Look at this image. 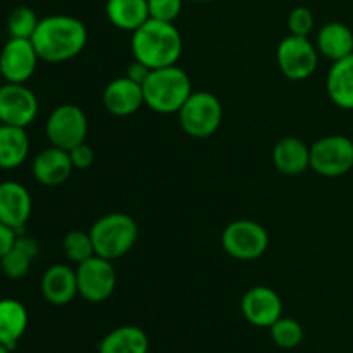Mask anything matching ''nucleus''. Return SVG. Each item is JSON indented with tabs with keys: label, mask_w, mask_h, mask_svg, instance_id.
<instances>
[{
	"label": "nucleus",
	"mask_w": 353,
	"mask_h": 353,
	"mask_svg": "<svg viewBox=\"0 0 353 353\" xmlns=\"http://www.w3.org/2000/svg\"><path fill=\"white\" fill-rule=\"evenodd\" d=\"M31 41L40 61L59 64L78 57L85 50L88 43V30L78 17L52 14L41 17Z\"/></svg>",
	"instance_id": "f257e3e1"
},
{
	"label": "nucleus",
	"mask_w": 353,
	"mask_h": 353,
	"mask_svg": "<svg viewBox=\"0 0 353 353\" xmlns=\"http://www.w3.org/2000/svg\"><path fill=\"white\" fill-rule=\"evenodd\" d=\"M131 52L150 69L176 65L183 54V37L174 23L150 17L131 33Z\"/></svg>",
	"instance_id": "f03ea898"
},
{
	"label": "nucleus",
	"mask_w": 353,
	"mask_h": 353,
	"mask_svg": "<svg viewBox=\"0 0 353 353\" xmlns=\"http://www.w3.org/2000/svg\"><path fill=\"white\" fill-rule=\"evenodd\" d=\"M141 86H143L145 105L164 116L178 114L193 92L192 79L178 64L152 69Z\"/></svg>",
	"instance_id": "7ed1b4c3"
},
{
	"label": "nucleus",
	"mask_w": 353,
	"mask_h": 353,
	"mask_svg": "<svg viewBox=\"0 0 353 353\" xmlns=\"http://www.w3.org/2000/svg\"><path fill=\"white\" fill-rule=\"evenodd\" d=\"M90 234L95 247V255L107 261H117L137 245L138 224L128 214H105L92 224Z\"/></svg>",
	"instance_id": "20e7f679"
},
{
	"label": "nucleus",
	"mask_w": 353,
	"mask_h": 353,
	"mask_svg": "<svg viewBox=\"0 0 353 353\" xmlns=\"http://www.w3.org/2000/svg\"><path fill=\"white\" fill-rule=\"evenodd\" d=\"M179 126L188 137L205 140L212 137L223 123V103L212 92H192L179 109Z\"/></svg>",
	"instance_id": "39448f33"
},
{
	"label": "nucleus",
	"mask_w": 353,
	"mask_h": 353,
	"mask_svg": "<svg viewBox=\"0 0 353 353\" xmlns=\"http://www.w3.org/2000/svg\"><path fill=\"white\" fill-rule=\"evenodd\" d=\"M221 243L230 257L241 262H252L268 252L269 233L257 221L236 219L224 228Z\"/></svg>",
	"instance_id": "423d86ee"
},
{
	"label": "nucleus",
	"mask_w": 353,
	"mask_h": 353,
	"mask_svg": "<svg viewBox=\"0 0 353 353\" xmlns=\"http://www.w3.org/2000/svg\"><path fill=\"white\" fill-rule=\"evenodd\" d=\"M310 169L324 178H340L353 169V138L326 134L310 145Z\"/></svg>",
	"instance_id": "0eeeda50"
},
{
	"label": "nucleus",
	"mask_w": 353,
	"mask_h": 353,
	"mask_svg": "<svg viewBox=\"0 0 353 353\" xmlns=\"http://www.w3.org/2000/svg\"><path fill=\"white\" fill-rule=\"evenodd\" d=\"M45 134L50 145L69 152L72 147L86 141L88 117L81 107L74 103H62L48 116L45 123Z\"/></svg>",
	"instance_id": "6e6552de"
},
{
	"label": "nucleus",
	"mask_w": 353,
	"mask_h": 353,
	"mask_svg": "<svg viewBox=\"0 0 353 353\" xmlns=\"http://www.w3.org/2000/svg\"><path fill=\"white\" fill-rule=\"evenodd\" d=\"M279 71L292 81H303L316 72L319 64V52L309 37L288 34L283 38L276 50Z\"/></svg>",
	"instance_id": "1a4fd4ad"
},
{
	"label": "nucleus",
	"mask_w": 353,
	"mask_h": 353,
	"mask_svg": "<svg viewBox=\"0 0 353 353\" xmlns=\"http://www.w3.org/2000/svg\"><path fill=\"white\" fill-rule=\"evenodd\" d=\"M78 295L90 303H102L116 290L117 276L112 261L93 255L76 268Z\"/></svg>",
	"instance_id": "9d476101"
},
{
	"label": "nucleus",
	"mask_w": 353,
	"mask_h": 353,
	"mask_svg": "<svg viewBox=\"0 0 353 353\" xmlns=\"http://www.w3.org/2000/svg\"><path fill=\"white\" fill-rule=\"evenodd\" d=\"M37 95L24 83H3L0 88V121L2 124L28 128L38 116Z\"/></svg>",
	"instance_id": "9b49d317"
},
{
	"label": "nucleus",
	"mask_w": 353,
	"mask_h": 353,
	"mask_svg": "<svg viewBox=\"0 0 353 353\" xmlns=\"http://www.w3.org/2000/svg\"><path fill=\"white\" fill-rule=\"evenodd\" d=\"M40 57L28 38H9L0 50V74L6 83H24L34 74Z\"/></svg>",
	"instance_id": "f8f14e48"
},
{
	"label": "nucleus",
	"mask_w": 353,
	"mask_h": 353,
	"mask_svg": "<svg viewBox=\"0 0 353 353\" xmlns=\"http://www.w3.org/2000/svg\"><path fill=\"white\" fill-rule=\"evenodd\" d=\"M240 309L252 326L271 327L279 317H283V300L269 286L257 285L241 296Z\"/></svg>",
	"instance_id": "ddd939ff"
},
{
	"label": "nucleus",
	"mask_w": 353,
	"mask_h": 353,
	"mask_svg": "<svg viewBox=\"0 0 353 353\" xmlns=\"http://www.w3.org/2000/svg\"><path fill=\"white\" fill-rule=\"evenodd\" d=\"M102 103L107 112H110L112 116H133L134 112L141 109V105H145L143 86L130 79L128 76L114 78L103 88Z\"/></svg>",
	"instance_id": "4468645a"
},
{
	"label": "nucleus",
	"mask_w": 353,
	"mask_h": 353,
	"mask_svg": "<svg viewBox=\"0 0 353 353\" xmlns=\"http://www.w3.org/2000/svg\"><path fill=\"white\" fill-rule=\"evenodd\" d=\"M33 210V200L26 186L17 181L0 183V223L21 233Z\"/></svg>",
	"instance_id": "2eb2a0df"
},
{
	"label": "nucleus",
	"mask_w": 353,
	"mask_h": 353,
	"mask_svg": "<svg viewBox=\"0 0 353 353\" xmlns=\"http://www.w3.org/2000/svg\"><path fill=\"white\" fill-rule=\"evenodd\" d=\"M74 171L69 152L50 145L34 157L31 172L33 178L43 186H59L69 179Z\"/></svg>",
	"instance_id": "dca6fc26"
},
{
	"label": "nucleus",
	"mask_w": 353,
	"mask_h": 353,
	"mask_svg": "<svg viewBox=\"0 0 353 353\" xmlns=\"http://www.w3.org/2000/svg\"><path fill=\"white\" fill-rule=\"evenodd\" d=\"M43 299L52 305H68L78 295L76 269L65 264H54L43 272L40 283Z\"/></svg>",
	"instance_id": "f3484780"
},
{
	"label": "nucleus",
	"mask_w": 353,
	"mask_h": 353,
	"mask_svg": "<svg viewBox=\"0 0 353 353\" xmlns=\"http://www.w3.org/2000/svg\"><path fill=\"white\" fill-rule=\"evenodd\" d=\"M274 168L285 176H300L310 169V147L296 137H285L272 150Z\"/></svg>",
	"instance_id": "a211bd4d"
},
{
	"label": "nucleus",
	"mask_w": 353,
	"mask_h": 353,
	"mask_svg": "<svg viewBox=\"0 0 353 353\" xmlns=\"http://www.w3.org/2000/svg\"><path fill=\"white\" fill-rule=\"evenodd\" d=\"M316 48L319 55L331 62L341 61L353 54V31L340 21L326 23L317 31Z\"/></svg>",
	"instance_id": "6ab92c4d"
},
{
	"label": "nucleus",
	"mask_w": 353,
	"mask_h": 353,
	"mask_svg": "<svg viewBox=\"0 0 353 353\" xmlns=\"http://www.w3.org/2000/svg\"><path fill=\"white\" fill-rule=\"evenodd\" d=\"M331 102L343 110H353V54L333 62L326 78Z\"/></svg>",
	"instance_id": "aec40b11"
},
{
	"label": "nucleus",
	"mask_w": 353,
	"mask_h": 353,
	"mask_svg": "<svg viewBox=\"0 0 353 353\" xmlns=\"http://www.w3.org/2000/svg\"><path fill=\"white\" fill-rule=\"evenodd\" d=\"M107 19L121 31H137L150 19L147 0H107Z\"/></svg>",
	"instance_id": "412c9836"
},
{
	"label": "nucleus",
	"mask_w": 353,
	"mask_h": 353,
	"mask_svg": "<svg viewBox=\"0 0 353 353\" xmlns=\"http://www.w3.org/2000/svg\"><path fill=\"white\" fill-rule=\"evenodd\" d=\"M28 327V310L19 300H0V343L10 352L17 347Z\"/></svg>",
	"instance_id": "4be33fe9"
},
{
	"label": "nucleus",
	"mask_w": 353,
	"mask_h": 353,
	"mask_svg": "<svg viewBox=\"0 0 353 353\" xmlns=\"http://www.w3.org/2000/svg\"><path fill=\"white\" fill-rule=\"evenodd\" d=\"M40 252L37 240L17 234L12 248L0 259V269L9 279H21L30 272L34 257Z\"/></svg>",
	"instance_id": "5701e85b"
},
{
	"label": "nucleus",
	"mask_w": 353,
	"mask_h": 353,
	"mask_svg": "<svg viewBox=\"0 0 353 353\" xmlns=\"http://www.w3.org/2000/svg\"><path fill=\"white\" fill-rule=\"evenodd\" d=\"M30 154V138L26 134V128L0 126V169H16L26 161Z\"/></svg>",
	"instance_id": "b1692460"
},
{
	"label": "nucleus",
	"mask_w": 353,
	"mask_h": 353,
	"mask_svg": "<svg viewBox=\"0 0 353 353\" xmlns=\"http://www.w3.org/2000/svg\"><path fill=\"white\" fill-rule=\"evenodd\" d=\"M150 341L147 333L137 326H119L100 341L99 353H148Z\"/></svg>",
	"instance_id": "393cba45"
},
{
	"label": "nucleus",
	"mask_w": 353,
	"mask_h": 353,
	"mask_svg": "<svg viewBox=\"0 0 353 353\" xmlns=\"http://www.w3.org/2000/svg\"><path fill=\"white\" fill-rule=\"evenodd\" d=\"M62 250L64 255L76 265L81 262L88 261L90 257L95 255V247H93V240L90 231L72 230L62 240Z\"/></svg>",
	"instance_id": "a878e982"
},
{
	"label": "nucleus",
	"mask_w": 353,
	"mask_h": 353,
	"mask_svg": "<svg viewBox=\"0 0 353 353\" xmlns=\"http://www.w3.org/2000/svg\"><path fill=\"white\" fill-rule=\"evenodd\" d=\"M271 338L279 348L283 350H292L296 348L303 341V327L299 321L292 317H279L271 327Z\"/></svg>",
	"instance_id": "bb28decb"
},
{
	"label": "nucleus",
	"mask_w": 353,
	"mask_h": 353,
	"mask_svg": "<svg viewBox=\"0 0 353 353\" xmlns=\"http://www.w3.org/2000/svg\"><path fill=\"white\" fill-rule=\"evenodd\" d=\"M38 23H40V19H38L37 12L31 7L19 6L7 17V31H9L10 38H28V40H31V37L37 31Z\"/></svg>",
	"instance_id": "cd10ccee"
},
{
	"label": "nucleus",
	"mask_w": 353,
	"mask_h": 353,
	"mask_svg": "<svg viewBox=\"0 0 353 353\" xmlns=\"http://www.w3.org/2000/svg\"><path fill=\"white\" fill-rule=\"evenodd\" d=\"M316 26V17L309 7H295L288 16V30L290 34L296 37H309Z\"/></svg>",
	"instance_id": "c85d7f7f"
},
{
	"label": "nucleus",
	"mask_w": 353,
	"mask_h": 353,
	"mask_svg": "<svg viewBox=\"0 0 353 353\" xmlns=\"http://www.w3.org/2000/svg\"><path fill=\"white\" fill-rule=\"evenodd\" d=\"M152 19L174 23L183 10V0H147Z\"/></svg>",
	"instance_id": "c756f323"
},
{
	"label": "nucleus",
	"mask_w": 353,
	"mask_h": 353,
	"mask_svg": "<svg viewBox=\"0 0 353 353\" xmlns=\"http://www.w3.org/2000/svg\"><path fill=\"white\" fill-rule=\"evenodd\" d=\"M69 157H71L74 169L85 171V169L92 168V164L95 162V152H93V148L86 141H83V143L76 145V147L69 150Z\"/></svg>",
	"instance_id": "7c9ffc66"
},
{
	"label": "nucleus",
	"mask_w": 353,
	"mask_h": 353,
	"mask_svg": "<svg viewBox=\"0 0 353 353\" xmlns=\"http://www.w3.org/2000/svg\"><path fill=\"white\" fill-rule=\"evenodd\" d=\"M150 71H152V69L148 68V65H145L143 62H140V61H137V59H134V61L131 62L130 65H128L126 76L130 79H133V81L143 85L145 79H147L148 74H150Z\"/></svg>",
	"instance_id": "2f4dec72"
},
{
	"label": "nucleus",
	"mask_w": 353,
	"mask_h": 353,
	"mask_svg": "<svg viewBox=\"0 0 353 353\" xmlns=\"http://www.w3.org/2000/svg\"><path fill=\"white\" fill-rule=\"evenodd\" d=\"M17 231H14L12 228H9L7 224L0 223V259L7 254V252L12 248L14 241L17 238Z\"/></svg>",
	"instance_id": "473e14b6"
},
{
	"label": "nucleus",
	"mask_w": 353,
	"mask_h": 353,
	"mask_svg": "<svg viewBox=\"0 0 353 353\" xmlns=\"http://www.w3.org/2000/svg\"><path fill=\"white\" fill-rule=\"evenodd\" d=\"M0 353H10V350H9V348L6 347V345L0 343Z\"/></svg>",
	"instance_id": "72a5a7b5"
},
{
	"label": "nucleus",
	"mask_w": 353,
	"mask_h": 353,
	"mask_svg": "<svg viewBox=\"0 0 353 353\" xmlns=\"http://www.w3.org/2000/svg\"><path fill=\"white\" fill-rule=\"evenodd\" d=\"M3 86V78H2V74H0V88H2Z\"/></svg>",
	"instance_id": "f704fd0d"
},
{
	"label": "nucleus",
	"mask_w": 353,
	"mask_h": 353,
	"mask_svg": "<svg viewBox=\"0 0 353 353\" xmlns=\"http://www.w3.org/2000/svg\"><path fill=\"white\" fill-rule=\"evenodd\" d=\"M192 2H210V0H192Z\"/></svg>",
	"instance_id": "c9c22d12"
},
{
	"label": "nucleus",
	"mask_w": 353,
	"mask_h": 353,
	"mask_svg": "<svg viewBox=\"0 0 353 353\" xmlns=\"http://www.w3.org/2000/svg\"><path fill=\"white\" fill-rule=\"evenodd\" d=\"M0 126H2V121H0Z\"/></svg>",
	"instance_id": "e433bc0d"
}]
</instances>
